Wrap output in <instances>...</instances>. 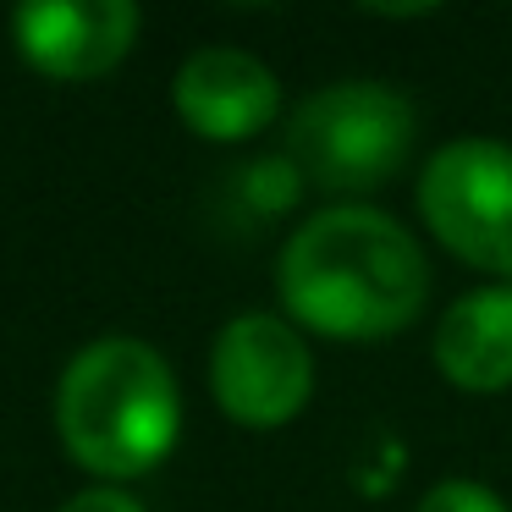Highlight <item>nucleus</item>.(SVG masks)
<instances>
[{"mask_svg": "<svg viewBox=\"0 0 512 512\" xmlns=\"http://www.w3.org/2000/svg\"><path fill=\"white\" fill-rule=\"evenodd\" d=\"M276 298L303 331L336 342H380L419 320L430 298V265L413 232L386 210L331 204L287 237Z\"/></svg>", "mask_w": 512, "mask_h": 512, "instance_id": "obj_1", "label": "nucleus"}, {"mask_svg": "<svg viewBox=\"0 0 512 512\" xmlns=\"http://www.w3.org/2000/svg\"><path fill=\"white\" fill-rule=\"evenodd\" d=\"M56 435L94 479H138L171 457L182 435V397L171 364L138 336L89 342L56 386Z\"/></svg>", "mask_w": 512, "mask_h": 512, "instance_id": "obj_2", "label": "nucleus"}, {"mask_svg": "<svg viewBox=\"0 0 512 512\" xmlns=\"http://www.w3.org/2000/svg\"><path fill=\"white\" fill-rule=\"evenodd\" d=\"M419 116L386 83H331L292 111L287 160L320 193H375L408 166Z\"/></svg>", "mask_w": 512, "mask_h": 512, "instance_id": "obj_3", "label": "nucleus"}, {"mask_svg": "<svg viewBox=\"0 0 512 512\" xmlns=\"http://www.w3.org/2000/svg\"><path fill=\"white\" fill-rule=\"evenodd\" d=\"M419 215L446 254L512 281V144H441L419 177Z\"/></svg>", "mask_w": 512, "mask_h": 512, "instance_id": "obj_4", "label": "nucleus"}, {"mask_svg": "<svg viewBox=\"0 0 512 512\" xmlns=\"http://www.w3.org/2000/svg\"><path fill=\"white\" fill-rule=\"evenodd\" d=\"M210 391L226 419L248 430H281L314 397L309 342L281 314H237L210 347Z\"/></svg>", "mask_w": 512, "mask_h": 512, "instance_id": "obj_5", "label": "nucleus"}, {"mask_svg": "<svg viewBox=\"0 0 512 512\" xmlns=\"http://www.w3.org/2000/svg\"><path fill=\"white\" fill-rule=\"evenodd\" d=\"M138 6L133 0H28L12 12L17 56L34 72L61 83H89L122 67L138 45Z\"/></svg>", "mask_w": 512, "mask_h": 512, "instance_id": "obj_6", "label": "nucleus"}, {"mask_svg": "<svg viewBox=\"0 0 512 512\" xmlns=\"http://www.w3.org/2000/svg\"><path fill=\"white\" fill-rule=\"evenodd\" d=\"M171 100H177V116L188 122V133L210 138V144H243L281 116V83L248 50L210 45L193 50L177 67Z\"/></svg>", "mask_w": 512, "mask_h": 512, "instance_id": "obj_7", "label": "nucleus"}, {"mask_svg": "<svg viewBox=\"0 0 512 512\" xmlns=\"http://www.w3.org/2000/svg\"><path fill=\"white\" fill-rule=\"evenodd\" d=\"M435 369L457 391H490L512 386V281L463 292L435 325Z\"/></svg>", "mask_w": 512, "mask_h": 512, "instance_id": "obj_8", "label": "nucleus"}, {"mask_svg": "<svg viewBox=\"0 0 512 512\" xmlns=\"http://www.w3.org/2000/svg\"><path fill=\"white\" fill-rule=\"evenodd\" d=\"M232 193H237V215H248L254 226H265L270 215H281L287 204H298L303 177L287 155L281 160H254V166L232 171Z\"/></svg>", "mask_w": 512, "mask_h": 512, "instance_id": "obj_9", "label": "nucleus"}, {"mask_svg": "<svg viewBox=\"0 0 512 512\" xmlns=\"http://www.w3.org/2000/svg\"><path fill=\"white\" fill-rule=\"evenodd\" d=\"M419 512H507V501L479 479H441V485L424 490Z\"/></svg>", "mask_w": 512, "mask_h": 512, "instance_id": "obj_10", "label": "nucleus"}, {"mask_svg": "<svg viewBox=\"0 0 512 512\" xmlns=\"http://www.w3.org/2000/svg\"><path fill=\"white\" fill-rule=\"evenodd\" d=\"M61 512H149V507L133 496V490H122V485H89V490H78L72 501H61Z\"/></svg>", "mask_w": 512, "mask_h": 512, "instance_id": "obj_11", "label": "nucleus"}]
</instances>
